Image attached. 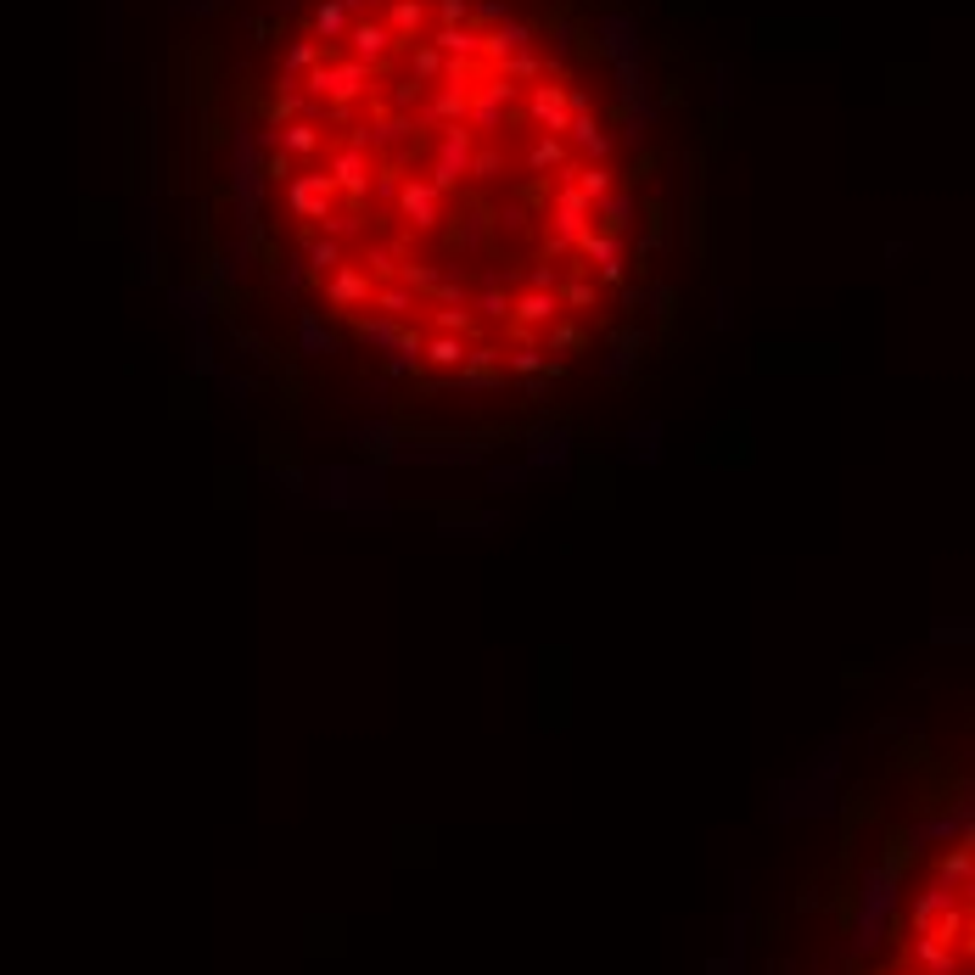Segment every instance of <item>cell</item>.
Instances as JSON below:
<instances>
[{
    "label": "cell",
    "instance_id": "1",
    "mask_svg": "<svg viewBox=\"0 0 975 975\" xmlns=\"http://www.w3.org/2000/svg\"><path fill=\"white\" fill-rule=\"evenodd\" d=\"M258 191L314 309L454 387L566 370L639 253L617 85L544 0H309L264 68Z\"/></svg>",
    "mask_w": 975,
    "mask_h": 975
}]
</instances>
